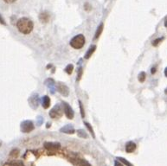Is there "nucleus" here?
<instances>
[{
  "label": "nucleus",
  "instance_id": "obj_1",
  "mask_svg": "<svg viewBox=\"0 0 167 166\" xmlns=\"http://www.w3.org/2000/svg\"><path fill=\"white\" fill-rule=\"evenodd\" d=\"M17 27L18 30L23 34H30L34 28V23L30 19L27 18H22L17 23Z\"/></svg>",
  "mask_w": 167,
  "mask_h": 166
},
{
  "label": "nucleus",
  "instance_id": "obj_2",
  "mask_svg": "<svg viewBox=\"0 0 167 166\" xmlns=\"http://www.w3.org/2000/svg\"><path fill=\"white\" fill-rule=\"evenodd\" d=\"M84 44H85V37L82 34L75 36L70 41V46L75 49L82 48L84 46Z\"/></svg>",
  "mask_w": 167,
  "mask_h": 166
},
{
  "label": "nucleus",
  "instance_id": "obj_3",
  "mask_svg": "<svg viewBox=\"0 0 167 166\" xmlns=\"http://www.w3.org/2000/svg\"><path fill=\"white\" fill-rule=\"evenodd\" d=\"M63 108H62L60 104H56L51 110L49 111V116L52 118H59L63 116Z\"/></svg>",
  "mask_w": 167,
  "mask_h": 166
},
{
  "label": "nucleus",
  "instance_id": "obj_4",
  "mask_svg": "<svg viewBox=\"0 0 167 166\" xmlns=\"http://www.w3.org/2000/svg\"><path fill=\"white\" fill-rule=\"evenodd\" d=\"M35 128L33 122L31 120H24L21 123V131L24 133H29L32 132Z\"/></svg>",
  "mask_w": 167,
  "mask_h": 166
},
{
  "label": "nucleus",
  "instance_id": "obj_5",
  "mask_svg": "<svg viewBox=\"0 0 167 166\" xmlns=\"http://www.w3.org/2000/svg\"><path fill=\"white\" fill-rule=\"evenodd\" d=\"M56 89L64 97H67L69 94V89L67 85H65L63 82H58L56 85Z\"/></svg>",
  "mask_w": 167,
  "mask_h": 166
},
{
  "label": "nucleus",
  "instance_id": "obj_6",
  "mask_svg": "<svg viewBox=\"0 0 167 166\" xmlns=\"http://www.w3.org/2000/svg\"><path fill=\"white\" fill-rule=\"evenodd\" d=\"M44 148L50 152H56L61 148V144L56 142H45Z\"/></svg>",
  "mask_w": 167,
  "mask_h": 166
},
{
  "label": "nucleus",
  "instance_id": "obj_7",
  "mask_svg": "<svg viewBox=\"0 0 167 166\" xmlns=\"http://www.w3.org/2000/svg\"><path fill=\"white\" fill-rule=\"evenodd\" d=\"M63 112H64V113L65 115L67 116L68 118H69V119H72V118H74V111L72 109V107L67 103V102H63Z\"/></svg>",
  "mask_w": 167,
  "mask_h": 166
},
{
  "label": "nucleus",
  "instance_id": "obj_8",
  "mask_svg": "<svg viewBox=\"0 0 167 166\" xmlns=\"http://www.w3.org/2000/svg\"><path fill=\"white\" fill-rule=\"evenodd\" d=\"M60 132L63 133H67V134H73L75 131H74V126L70 125V124H68V125H66L65 126L62 127L60 129Z\"/></svg>",
  "mask_w": 167,
  "mask_h": 166
},
{
  "label": "nucleus",
  "instance_id": "obj_9",
  "mask_svg": "<svg viewBox=\"0 0 167 166\" xmlns=\"http://www.w3.org/2000/svg\"><path fill=\"white\" fill-rule=\"evenodd\" d=\"M30 106L32 107V108H34V109L37 108V107H38V104H39V98H38V95H37V94L30 97Z\"/></svg>",
  "mask_w": 167,
  "mask_h": 166
},
{
  "label": "nucleus",
  "instance_id": "obj_10",
  "mask_svg": "<svg viewBox=\"0 0 167 166\" xmlns=\"http://www.w3.org/2000/svg\"><path fill=\"white\" fill-rule=\"evenodd\" d=\"M45 85L48 87V88L50 89V91L52 93H55V90H56V83H55V81L53 79H48V80H46L45 81Z\"/></svg>",
  "mask_w": 167,
  "mask_h": 166
},
{
  "label": "nucleus",
  "instance_id": "obj_11",
  "mask_svg": "<svg viewBox=\"0 0 167 166\" xmlns=\"http://www.w3.org/2000/svg\"><path fill=\"white\" fill-rule=\"evenodd\" d=\"M136 149V144L133 141H129L126 144V151L127 153H132Z\"/></svg>",
  "mask_w": 167,
  "mask_h": 166
},
{
  "label": "nucleus",
  "instance_id": "obj_12",
  "mask_svg": "<svg viewBox=\"0 0 167 166\" xmlns=\"http://www.w3.org/2000/svg\"><path fill=\"white\" fill-rule=\"evenodd\" d=\"M95 49H96V45H91L89 48V49H88V51L86 52L84 58L85 59H89L91 57V55L94 54V52L95 51Z\"/></svg>",
  "mask_w": 167,
  "mask_h": 166
},
{
  "label": "nucleus",
  "instance_id": "obj_13",
  "mask_svg": "<svg viewBox=\"0 0 167 166\" xmlns=\"http://www.w3.org/2000/svg\"><path fill=\"white\" fill-rule=\"evenodd\" d=\"M42 105H43V107L45 108V109H48L49 107V106H50V99H49L48 96L45 95L42 98Z\"/></svg>",
  "mask_w": 167,
  "mask_h": 166
},
{
  "label": "nucleus",
  "instance_id": "obj_14",
  "mask_svg": "<svg viewBox=\"0 0 167 166\" xmlns=\"http://www.w3.org/2000/svg\"><path fill=\"white\" fill-rule=\"evenodd\" d=\"M39 19L42 23H47L49 20V14L48 12H42L39 16Z\"/></svg>",
  "mask_w": 167,
  "mask_h": 166
},
{
  "label": "nucleus",
  "instance_id": "obj_15",
  "mask_svg": "<svg viewBox=\"0 0 167 166\" xmlns=\"http://www.w3.org/2000/svg\"><path fill=\"white\" fill-rule=\"evenodd\" d=\"M103 27H104V24H103V23H101L100 25L98 26V28H97L96 30V33H95V36H94V39H98L102 33V31H103Z\"/></svg>",
  "mask_w": 167,
  "mask_h": 166
},
{
  "label": "nucleus",
  "instance_id": "obj_16",
  "mask_svg": "<svg viewBox=\"0 0 167 166\" xmlns=\"http://www.w3.org/2000/svg\"><path fill=\"white\" fill-rule=\"evenodd\" d=\"M77 135H78L80 138H89L88 133H86L85 131L82 129L77 130Z\"/></svg>",
  "mask_w": 167,
  "mask_h": 166
},
{
  "label": "nucleus",
  "instance_id": "obj_17",
  "mask_svg": "<svg viewBox=\"0 0 167 166\" xmlns=\"http://www.w3.org/2000/svg\"><path fill=\"white\" fill-rule=\"evenodd\" d=\"M77 163H78V166H91V164L85 159H78Z\"/></svg>",
  "mask_w": 167,
  "mask_h": 166
},
{
  "label": "nucleus",
  "instance_id": "obj_18",
  "mask_svg": "<svg viewBox=\"0 0 167 166\" xmlns=\"http://www.w3.org/2000/svg\"><path fill=\"white\" fill-rule=\"evenodd\" d=\"M84 125H85L86 127L89 129V131L90 132V133H91L92 137H93V138H95V134H94V132L93 127L91 126V125H90L89 123H88V122H84Z\"/></svg>",
  "mask_w": 167,
  "mask_h": 166
},
{
  "label": "nucleus",
  "instance_id": "obj_19",
  "mask_svg": "<svg viewBox=\"0 0 167 166\" xmlns=\"http://www.w3.org/2000/svg\"><path fill=\"white\" fill-rule=\"evenodd\" d=\"M73 69H74L73 64H68V65L65 68V72H66L68 74H72V72H73Z\"/></svg>",
  "mask_w": 167,
  "mask_h": 166
},
{
  "label": "nucleus",
  "instance_id": "obj_20",
  "mask_svg": "<svg viewBox=\"0 0 167 166\" xmlns=\"http://www.w3.org/2000/svg\"><path fill=\"white\" fill-rule=\"evenodd\" d=\"M117 159H118L119 161H120V162L122 163L123 164H125V165H126V166H134L133 164H132V163H131L130 162H128L127 160H126L125 158H120V157H119V158H118Z\"/></svg>",
  "mask_w": 167,
  "mask_h": 166
},
{
  "label": "nucleus",
  "instance_id": "obj_21",
  "mask_svg": "<svg viewBox=\"0 0 167 166\" xmlns=\"http://www.w3.org/2000/svg\"><path fill=\"white\" fill-rule=\"evenodd\" d=\"M145 78H146V74H145V72H140L139 74V81H140V82H144Z\"/></svg>",
  "mask_w": 167,
  "mask_h": 166
},
{
  "label": "nucleus",
  "instance_id": "obj_22",
  "mask_svg": "<svg viewBox=\"0 0 167 166\" xmlns=\"http://www.w3.org/2000/svg\"><path fill=\"white\" fill-rule=\"evenodd\" d=\"M11 166H24L23 163H22V161H19V160H14L10 163Z\"/></svg>",
  "mask_w": 167,
  "mask_h": 166
},
{
  "label": "nucleus",
  "instance_id": "obj_23",
  "mask_svg": "<svg viewBox=\"0 0 167 166\" xmlns=\"http://www.w3.org/2000/svg\"><path fill=\"white\" fill-rule=\"evenodd\" d=\"M164 37H160V38H157V39H155V40L152 42V46L157 47V46L160 43H161V42L164 40Z\"/></svg>",
  "mask_w": 167,
  "mask_h": 166
},
{
  "label": "nucleus",
  "instance_id": "obj_24",
  "mask_svg": "<svg viewBox=\"0 0 167 166\" xmlns=\"http://www.w3.org/2000/svg\"><path fill=\"white\" fill-rule=\"evenodd\" d=\"M18 154H19V151L18 150V149H15V150L11 151L10 156H11L12 158H17V157L18 156Z\"/></svg>",
  "mask_w": 167,
  "mask_h": 166
},
{
  "label": "nucleus",
  "instance_id": "obj_25",
  "mask_svg": "<svg viewBox=\"0 0 167 166\" xmlns=\"http://www.w3.org/2000/svg\"><path fill=\"white\" fill-rule=\"evenodd\" d=\"M82 72H83V70H82V67H80L78 68V70H77V81H80L81 80V78H82Z\"/></svg>",
  "mask_w": 167,
  "mask_h": 166
},
{
  "label": "nucleus",
  "instance_id": "obj_26",
  "mask_svg": "<svg viewBox=\"0 0 167 166\" xmlns=\"http://www.w3.org/2000/svg\"><path fill=\"white\" fill-rule=\"evenodd\" d=\"M79 106H80V110H81V115H82V118H84L85 117V112H84V108L82 107V102L80 100H79Z\"/></svg>",
  "mask_w": 167,
  "mask_h": 166
},
{
  "label": "nucleus",
  "instance_id": "obj_27",
  "mask_svg": "<svg viewBox=\"0 0 167 166\" xmlns=\"http://www.w3.org/2000/svg\"><path fill=\"white\" fill-rule=\"evenodd\" d=\"M0 23H2V24H4V25H5L6 24V23L4 22V18H2V16L0 15Z\"/></svg>",
  "mask_w": 167,
  "mask_h": 166
},
{
  "label": "nucleus",
  "instance_id": "obj_28",
  "mask_svg": "<svg viewBox=\"0 0 167 166\" xmlns=\"http://www.w3.org/2000/svg\"><path fill=\"white\" fill-rule=\"evenodd\" d=\"M4 1L5 3H7V4H12V3H14L17 0H4Z\"/></svg>",
  "mask_w": 167,
  "mask_h": 166
},
{
  "label": "nucleus",
  "instance_id": "obj_29",
  "mask_svg": "<svg viewBox=\"0 0 167 166\" xmlns=\"http://www.w3.org/2000/svg\"><path fill=\"white\" fill-rule=\"evenodd\" d=\"M114 165L115 166H123V164H122V163H120L119 162H118V161H115Z\"/></svg>",
  "mask_w": 167,
  "mask_h": 166
},
{
  "label": "nucleus",
  "instance_id": "obj_30",
  "mask_svg": "<svg viewBox=\"0 0 167 166\" xmlns=\"http://www.w3.org/2000/svg\"><path fill=\"white\" fill-rule=\"evenodd\" d=\"M151 72H152V74H155V72H156V68H152Z\"/></svg>",
  "mask_w": 167,
  "mask_h": 166
},
{
  "label": "nucleus",
  "instance_id": "obj_31",
  "mask_svg": "<svg viewBox=\"0 0 167 166\" xmlns=\"http://www.w3.org/2000/svg\"><path fill=\"white\" fill-rule=\"evenodd\" d=\"M164 26L167 28V16L165 17V19H164Z\"/></svg>",
  "mask_w": 167,
  "mask_h": 166
},
{
  "label": "nucleus",
  "instance_id": "obj_32",
  "mask_svg": "<svg viewBox=\"0 0 167 166\" xmlns=\"http://www.w3.org/2000/svg\"><path fill=\"white\" fill-rule=\"evenodd\" d=\"M164 75L167 77V67L165 68V69H164Z\"/></svg>",
  "mask_w": 167,
  "mask_h": 166
},
{
  "label": "nucleus",
  "instance_id": "obj_33",
  "mask_svg": "<svg viewBox=\"0 0 167 166\" xmlns=\"http://www.w3.org/2000/svg\"><path fill=\"white\" fill-rule=\"evenodd\" d=\"M48 126H50V123H48V124H47V127H48Z\"/></svg>",
  "mask_w": 167,
  "mask_h": 166
},
{
  "label": "nucleus",
  "instance_id": "obj_34",
  "mask_svg": "<svg viewBox=\"0 0 167 166\" xmlns=\"http://www.w3.org/2000/svg\"><path fill=\"white\" fill-rule=\"evenodd\" d=\"M164 93H165V94H167V88H165V90H164Z\"/></svg>",
  "mask_w": 167,
  "mask_h": 166
}]
</instances>
